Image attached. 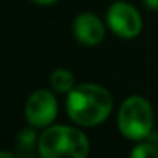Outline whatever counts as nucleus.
<instances>
[{
  "label": "nucleus",
  "mask_w": 158,
  "mask_h": 158,
  "mask_svg": "<svg viewBox=\"0 0 158 158\" xmlns=\"http://www.w3.org/2000/svg\"><path fill=\"white\" fill-rule=\"evenodd\" d=\"M67 113L71 121L82 127L104 123L113 109L110 92L98 84H77L67 96Z\"/></svg>",
  "instance_id": "1"
},
{
  "label": "nucleus",
  "mask_w": 158,
  "mask_h": 158,
  "mask_svg": "<svg viewBox=\"0 0 158 158\" xmlns=\"http://www.w3.org/2000/svg\"><path fill=\"white\" fill-rule=\"evenodd\" d=\"M37 149L44 158H84L90 152V141L76 127L48 126L39 136Z\"/></svg>",
  "instance_id": "2"
},
{
  "label": "nucleus",
  "mask_w": 158,
  "mask_h": 158,
  "mask_svg": "<svg viewBox=\"0 0 158 158\" xmlns=\"http://www.w3.org/2000/svg\"><path fill=\"white\" fill-rule=\"evenodd\" d=\"M118 129L121 135L130 141L146 139L153 129V110L150 102L139 95H132L124 99L118 112Z\"/></svg>",
  "instance_id": "3"
},
{
  "label": "nucleus",
  "mask_w": 158,
  "mask_h": 158,
  "mask_svg": "<svg viewBox=\"0 0 158 158\" xmlns=\"http://www.w3.org/2000/svg\"><path fill=\"white\" fill-rule=\"evenodd\" d=\"M107 25L121 39H133L141 33V14L127 2H115L107 10Z\"/></svg>",
  "instance_id": "4"
},
{
  "label": "nucleus",
  "mask_w": 158,
  "mask_h": 158,
  "mask_svg": "<svg viewBox=\"0 0 158 158\" xmlns=\"http://www.w3.org/2000/svg\"><path fill=\"white\" fill-rule=\"evenodd\" d=\"M57 116V99L48 90H36L30 95L25 104V118L30 126L45 129Z\"/></svg>",
  "instance_id": "5"
},
{
  "label": "nucleus",
  "mask_w": 158,
  "mask_h": 158,
  "mask_svg": "<svg viewBox=\"0 0 158 158\" xmlns=\"http://www.w3.org/2000/svg\"><path fill=\"white\" fill-rule=\"evenodd\" d=\"M73 33L77 42L87 47H95L102 42L106 30L98 16L92 13H81L73 22Z\"/></svg>",
  "instance_id": "6"
},
{
  "label": "nucleus",
  "mask_w": 158,
  "mask_h": 158,
  "mask_svg": "<svg viewBox=\"0 0 158 158\" xmlns=\"http://www.w3.org/2000/svg\"><path fill=\"white\" fill-rule=\"evenodd\" d=\"M36 127H23L16 135V152L19 156H31L36 143H39V138L36 135Z\"/></svg>",
  "instance_id": "7"
},
{
  "label": "nucleus",
  "mask_w": 158,
  "mask_h": 158,
  "mask_svg": "<svg viewBox=\"0 0 158 158\" xmlns=\"http://www.w3.org/2000/svg\"><path fill=\"white\" fill-rule=\"evenodd\" d=\"M50 85L57 93H70L74 87V76L67 68H56L50 76Z\"/></svg>",
  "instance_id": "8"
},
{
  "label": "nucleus",
  "mask_w": 158,
  "mask_h": 158,
  "mask_svg": "<svg viewBox=\"0 0 158 158\" xmlns=\"http://www.w3.org/2000/svg\"><path fill=\"white\" fill-rule=\"evenodd\" d=\"M130 155L133 158H156L158 156V147H155L150 141L143 139L132 149Z\"/></svg>",
  "instance_id": "9"
},
{
  "label": "nucleus",
  "mask_w": 158,
  "mask_h": 158,
  "mask_svg": "<svg viewBox=\"0 0 158 158\" xmlns=\"http://www.w3.org/2000/svg\"><path fill=\"white\" fill-rule=\"evenodd\" d=\"M143 5L152 11H158V0H143Z\"/></svg>",
  "instance_id": "10"
},
{
  "label": "nucleus",
  "mask_w": 158,
  "mask_h": 158,
  "mask_svg": "<svg viewBox=\"0 0 158 158\" xmlns=\"http://www.w3.org/2000/svg\"><path fill=\"white\" fill-rule=\"evenodd\" d=\"M146 139H147V141H150L155 147H158V132H153V130H152V132H150V135H149Z\"/></svg>",
  "instance_id": "11"
},
{
  "label": "nucleus",
  "mask_w": 158,
  "mask_h": 158,
  "mask_svg": "<svg viewBox=\"0 0 158 158\" xmlns=\"http://www.w3.org/2000/svg\"><path fill=\"white\" fill-rule=\"evenodd\" d=\"M31 2H34V3H39V5H51V3L57 2V0H31Z\"/></svg>",
  "instance_id": "12"
},
{
  "label": "nucleus",
  "mask_w": 158,
  "mask_h": 158,
  "mask_svg": "<svg viewBox=\"0 0 158 158\" xmlns=\"http://www.w3.org/2000/svg\"><path fill=\"white\" fill-rule=\"evenodd\" d=\"M3 156H6V158H13L14 155H13V153H8V152H0V158H3Z\"/></svg>",
  "instance_id": "13"
}]
</instances>
